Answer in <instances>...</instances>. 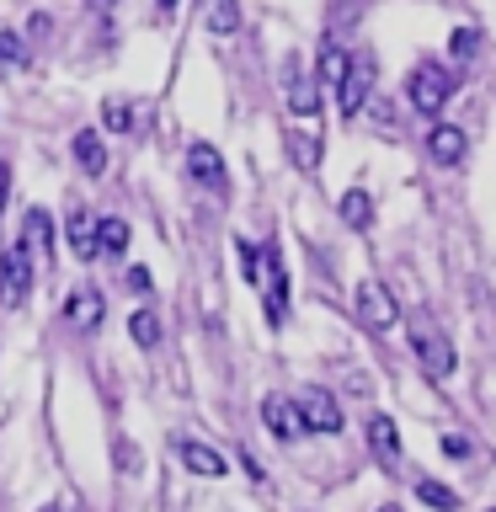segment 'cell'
Listing matches in <instances>:
<instances>
[{
    "instance_id": "28",
    "label": "cell",
    "mask_w": 496,
    "mask_h": 512,
    "mask_svg": "<svg viewBox=\"0 0 496 512\" xmlns=\"http://www.w3.org/2000/svg\"><path fill=\"white\" fill-rule=\"evenodd\" d=\"M128 288H139V294H150V272H144V267H128Z\"/></svg>"
},
{
    "instance_id": "18",
    "label": "cell",
    "mask_w": 496,
    "mask_h": 512,
    "mask_svg": "<svg viewBox=\"0 0 496 512\" xmlns=\"http://www.w3.org/2000/svg\"><path fill=\"white\" fill-rule=\"evenodd\" d=\"M70 251L80 256V262H91V256H96V219L86 214V208H75V214H70Z\"/></svg>"
},
{
    "instance_id": "25",
    "label": "cell",
    "mask_w": 496,
    "mask_h": 512,
    "mask_svg": "<svg viewBox=\"0 0 496 512\" xmlns=\"http://www.w3.org/2000/svg\"><path fill=\"white\" fill-rule=\"evenodd\" d=\"M448 48H454L459 59H475V54H480V32H475V27H459L454 38H448Z\"/></svg>"
},
{
    "instance_id": "15",
    "label": "cell",
    "mask_w": 496,
    "mask_h": 512,
    "mask_svg": "<svg viewBox=\"0 0 496 512\" xmlns=\"http://www.w3.org/2000/svg\"><path fill=\"white\" fill-rule=\"evenodd\" d=\"M22 246L32 251V262H38V256H54V219H48V208H27Z\"/></svg>"
},
{
    "instance_id": "29",
    "label": "cell",
    "mask_w": 496,
    "mask_h": 512,
    "mask_svg": "<svg viewBox=\"0 0 496 512\" xmlns=\"http://www.w3.org/2000/svg\"><path fill=\"white\" fill-rule=\"evenodd\" d=\"M6 198H11V166L0 160V214H6Z\"/></svg>"
},
{
    "instance_id": "33",
    "label": "cell",
    "mask_w": 496,
    "mask_h": 512,
    "mask_svg": "<svg viewBox=\"0 0 496 512\" xmlns=\"http://www.w3.org/2000/svg\"><path fill=\"white\" fill-rule=\"evenodd\" d=\"M91 6H112V0H91Z\"/></svg>"
},
{
    "instance_id": "7",
    "label": "cell",
    "mask_w": 496,
    "mask_h": 512,
    "mask_svg": "<svg viewBox=\"0 0 496 512\" xmlns=\"http://www.w3.org/2000/svg\"><path fill=\"white\" fill-rule=\"evenodd\" d=\"M262 422H267V432H272L278 443H294L299 432H304L299 400H288V395H267V400H262Z\"/></svg>"
},
{
    "instance_id": "35",
    "label": "cell",
    "mask_w": 496,
    "mask_h": 512,
    "mask_svg": "<svg viewBox=\"0 0 496 512\" xmlns=\"http://www.w3.org/2000/svg\"><path fill=\"white\" fill-rule=\"evenodd\" d=\"M491 512H496V507H491Z\"/></svg>"
},
{
    "instance_id": "20",
    "label": "cell",
    "mask_w": 496,
    "mask_h": 512,
    "mask_svg": "<svg viewBox=\"0 0 496 512\" xmlns=\"http://www.w3.org/2000/svg\"><path fill=\"white\" fill-rule=\"evenodd\" d=\"M416 502H427L432 512H459V507H464L454 486H438V480H427V475L416 480Z\"/></svg>"
},
{
    "instance_id": "1",
    "label": "cell",
    "mask_w": 496,
    "mask_h": 512,
    "mask_svg": "<svg viewBox=\"0 0 496 512\" xmlns=\"http://www.w3.org/2000/svg\"><path fill=\"white\" fill-rule=\"evenodd\" d=\"M448 96H454V75H448L438 59H422L406 75V102L422 112V118H438V112L448 107Z\"/></svg>"
},
{
    "instance_id": "32",
    "label": "cell",
    "mask_w": 496,
    "mask_h": 512,
    "mask_svg": "<svg viewBox=\"0 0 496 512\" xmlns=\"http://www.w3.org/2000/svg\"><path fill=\"white\" fill-rule=\"evenodd\" d=\"M38 512H64V507H38Z\"/></svg>"
},
{
    "instance_id": "10",
    "label": "cell",
    "mask_w": 496,
    "mask_h": 512,
    "mask_svg": "<svg viewBox=\"0 0 496 512\" xmlns=\"http://www.w3.org/2000/svg\"><path fill=\"white\" fill-rule=\"evenodd\" d=\"M102 315H107V299L96 294V288H75V294L64 299V320H70L75 331H96Z\"/></svg>"
},
{
    "instance_id": "30",
    "label": "cell",
    "mask_w": 496,
    "mask_h": 512,
    "mask_svg": "<svg viewBox=\"0 0 496 512\" xmlns=\"http://www.w3.org/2000/svg\"><path fill=\"white\" fill-rule=\"evenodd\" d=\"M118 464H123V470H134V464H139V454H134L128 443H118Z\"/></svg>"
},
{
    "instance_id": "24",
    "label": "cell",
    "mask_w": 496,
    "mask_h": 512,
    "mask_svg": "<svg viewBox=\"0 0 496 512\" xmlns=\"http://www.w3.org/2000/svg\"><path fill=\"white\" fill-rule=\"evenodd\" d=\"M342 75H347V54L336 43H326V48H320V86H336Z\"/></svg>"
},
{
    "instance_id": "27",
    "label": "cell",
    "mask_w": 496,
    "mask_h": 512,
    "mask_svg": "<svg viewBox=\"0 0 496 512\" xmlns=\"http://www.w3.org/2000/svg\"><path fill=\"white\" fill-rule=\"evenodd\" d=\"M443 454L448 459H464V454H470V438H464V432H443Z\"/></svg>"
},
{
    "instance_id": "26",
    "label": "cell",
    "mask_w": 496,
    "mask_h": 512,
    "mask_svg": "<svg viewBox=\"0 0 496 512\" xmlns=\"http://www.w3.org/2000/svg\"><path fill=\"white\" fill-rule=\"evenodd\" d=\"M0 64H27V43L16 32H0Z\"/></svg>"
},
{
    "instance_id": "3",
    "label": "cell",
    "mask_w": 496,
    "mask_h": 512,
    "mask_svg": "<svg viewBox=\"0 0 496 512\" xmlns=\"http://www.w3.org/2000/svg\"><path fill=\"white\" fill-rule=\"evenodd\" d=\"M368 86H374V54L347 59V75L336 80V107H342V118H358V112H363Z\"/></svg>"
},
{
    "instance_id": "16",
    "label": "cell",
    "mask_w": 496,
    "mask_h": 512,
    "mask_svg": "<svg viewBox=\"0 0 496 512\" xmlns=\"http://www.w3.org/2000/svg\"><path fill=\"white\" fill-rule=\"evenodd\" d=\"M70 150H75V166L86 171V176H102V171H107V144H102V134H96V128H80Z\"/></svg>"
},
{
    "instance_id": "23",
    "label": "cell",
    "mask_w": 496,
    "mask_h": 512,
    "mask_svg": "<svg viewBox=\"0 0 496 512\" xmlns=\"http://www.w3.org/2000/svg\"><path fill=\"white\" fill-rule=\"evenodd\" d=\"M235 27H240V6H235V0H214V6H208V32L230 38Z\"/></svg>"
},
{
    "instance_id": "11",
    "label": "cell",
    "mask_w": 496,
    "mask_h": 512,
    "mask_svg": "<svg viewBox=\"0 0 496 512\" xmlns=\"http://www.w3.org/2000/svg\"><path fill=\"white\" fill-rule=\"evenodd\" d=\"M176 454H182V464H187L192 475H203V480L230 475V464H224L219 448H208V443H198V438H182V443H176Z\"/></svg>"
},
{
    "instance_id": "5",
    "label": "cell",
    "mask_w": 496,
    "mask_h": 512,
    "mask_svg": "<svg viewBox=\"0 0 496 512\" xmlns=\"http://www.w3.org/2000/svg\"><path fill=\"white\" fill-rule=\"evenodd\" d=\"M32 294V251L22 240H11L6 246V262H0V299L6 304H27Z\"/></svg>"
},
{
    "instance_id": "9",
    "label": "cell",
    "mask_w": 496,
    "mask_h": 512,
    "mask_svg": "<svg viewBox=\"0 0 496 512\" xmlns=\"http://www.w3.org/2000/svg\"><path fill=\"white\" fill-rule=\"evenodd\" d=\"M187 171H192V182L208 187V192H224V187H230V176H224V155L214 150V144H203V139L187 150Z\"/></svg>"
},
{
    "instance_id": "6",
    "label": "cell",
    "mask_w": 496,
    "mask_h": 512,
    "mask_svg": "<svg viewBox=\"0 0 496 512\" xmlns=\"http://www.w3.org/2000/svg\"><path fill=\"white\" fill-rule=\"evenodd\" d=\"M256 288H262V299H267V320L283 326V315H288V272H283V256L272 246H262V278H256Z\"/></svg>"
},
{
    "instance_id": "14",
    "label": "cell",
    "mask_w": 496,
    "mask_h": 512,
    "mask_svg": "<svg viewBox=\"0 0 496 512\" xmlns=\"http://www.w3.org/2000/svg\"><path fill=\"white\" fill-rule=\"evenodd\" d=\"M288 112L294 118H315L320 112V86L310 75H299V64H288Z\"/></svg>"
},
{
    "instance_id": "34",
    "label": "cell",
    "mask_w": 496,
    "mask_h": 512,
    "mask_svg": "<svg viewBox=\"0 0 496 512\" xmlns=\"http://www.w3.org/2000/svg\"><path fill=\"white\" fill-rule=\"evenodd\" d=\"M379 512H400V507H379Z\"/></svg>"
},
{
    "instance_id": "22",
    "label": "cell",
    "mask_w": 496,
    "mask_h": 512,
    "mask_svg": "<svg viewBox=\"0 0 496 512\" xmlns=\"http://www.w3.org/2000/svg\"><path fill=\"white\" fill-rule=\"evenodd\" d=\"M128 336H134L139 347H160V320H155V310H134V315H128Z\"/></svg>"
},
{
    "instance_id": "19",
    "label": "cell",
    "mask_w": 496,
    "mask_h": 512,
    "mask_svg": "<svg viewBox=\"0 0 496 512\" xmlns=\"http://www.w3.org/2000/svg\"><path fill=\"white\" fill-rule=\"evenodd\" d=\"M128 251V224L123 219H96V256H123Z\"/></svg>"
},
{
    "instance_id": "4",
    "label": "cell",
    "mask_w": 496,
    "mask_h": 512,
    "mask_svg": "<svg viewBox=\"0 0 496 512\" xmlns=\"http://www.w3.org/2000/svg\"><path fill=\"white\" fill-rule=\"evenodd\" d=\"M358 320L368 331H390L395 320H400V304H395V294L384 283H374V278H363L358 283Z\"/></svg>"
},
{
    "instance_id": "8",
    "label": "cell",
    "mask_w": 496,
    "mask_h": 512,
    "mask_svg": "<svg viewBox=\"0 0 496 512\" xmlns=\"http://www.w3.org/2000/svg\"><path fill=\"white\" fill-rule=\"evenodd\" d=\"M299 416H304V432H342V406L326 395V390H304L299 395Z\"/></svg>"
},
{
    "instance_id": "2",
    "label": "cell",
    "mask_w": 496,
    "mask_h": 512,
    "mask_svg": "<svg viewBox=\"0 0 496 512\" xmlns=\"http://www.w3.org/2000/svg\"><path fill=\"white\" fill-rule=\"evenodd\" d=\"M411 352H416V363H422L427 379H448V374H454V342H448L427 315L411 320Z\"/></svg>"
},
{
    "instance_id": "13",
    "label": "cell",
    "mask_w": 496,
    "mask_h": 512,
    "mask_svg": "<svg viewBox=\"0 0 496 512\" xmlns=\"http://www.w3.org/2000/svg\"><path fill=\"white\" fill-rule=\"evenodd\" d=\"M368 448H374V459L384 464V470L400 464V427L390 422V416H368Z\"/></svg>"
},
{
    "instance_id": "31",
    "label": "cell",
    "mask_w": 496,
    "mask_h": 512,
    "mask_svg": "<svg viewBox=\"0 0 496 512\" xmlns=\"http://www.w3.org/2000/svg\"><path fill=\"white\" fill-rule=\"evenodd\" d=\"M155 6H160V16H171L176 6H182V0H155Z\"/></svg>"
},
{
    "instance_id": "21",
    "label": "cell",
    "mask_w": 496,
    "mask_h": 512,
    "mask_svg": "<svg viewBox=\"0 0 496 512\" xmlns=\"http://www.w3.org/2000/svg\"><path fill=\"white\" fill-rule=\"evenodd\" d=\"M102 128H112V134H134V107H128L123 96H107L102 102Z\"/></svg>"
},
{
    "instance_id": "17",
    "label": "cell",
    "mask_w": 496,
    "mask_h": 512,
    "mask_svg": "<svg viewBox=\"0 0 496 512\" xmlns=\"http://www.w3.org/2000/svg\"><path fill=\"white\" fill-rule=\"evenodd\" d=\"M342 224L347 230H368V224H374V198H368L363 187H352V192H342Z\"/></svg>"
},
{
    "instance_id": "12",
    "label": "cell",
    "mask_w": 496,
    "mask_h": 512,
    "mask_svg": "<svg viewBox=\"0 0 496 512\" xmlns=\"http://www.w3.org/2000/svg\"><path fill=\"white\" fill-rule=\"evenodd\" d=\"M427 150H432V160H438V166H459L464 150H470V139H464V128H454V123H432Z\"/></svg>"
}]
</instances>
